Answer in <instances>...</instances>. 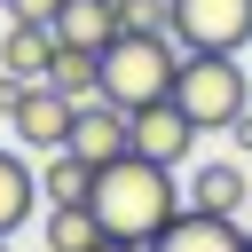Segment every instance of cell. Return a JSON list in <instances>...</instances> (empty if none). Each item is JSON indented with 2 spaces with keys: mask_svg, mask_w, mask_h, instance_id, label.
<instances>
[{
  "mask_svg": "<svg viewBox=\"0 0 252 252\" xmlns=\"http://www.w3.org/2000/svg\"><path fill=\"white\" fill-rule=\"evenodd\" d=\"M189 142H197V126H189V110H181L173 94L150 102V110H134V158H150V165H181Z\"/></svg>",
  "mask_w": 252,
  "mask_h": 252,
  "instance_id": "8",
  "label": "cell"
},
{
  "mask_svg": "<svg viewBox=\"0 0 252 252\" xmlns=\"http://www.w3.org/2000/svg\"><path fill=\"white\" fill-rule=\"evenodd\" d=\"M110 8H118V32H165V16H173L165 0H110Z\"/></svg>",
  "mask_w": 252,
  "mask_h": 252,
  "instance_id": "16",
  "label": "cell"
},
{
  "mask_svg": "<svg viewBox=\"0 0 252 252\" xmlns=\"http://www.w3.org/2000/svg\"><path fill=\"white\" fill-rule=\"evenodd\" d=\"M173 71H181V47L165 32H118L102 47V102H118L134 118V110H150V102L173 94Z\"/></svg>",
  "mask_w": 252,
  "mask_h": 252,
  "instance_id": "2",
  "label": "cell"
},
{
  "mask_svg": "<svg viewBox=\"0 0 252 252\" xmlns=\"http://www.w3.org/2000/svg\"><path fill=\"white\" fill-rule=\"evenodd\" d=\"M63 150H71L79 165H118V158L134 150V118H126L118 102H102V94H94V102H79V110H71Z\"/></svg>",
  "mask_w": 252,
  "mask_h": 252,
  "instance_id": "5",
  "label": "cell"
},
{
  "mask_svg": "<svg viewBox=\"0 0 252 252\" xmlns=\"http://www.w3.org/2000/svg\"><path fill=\"white\" fill-rule=\"evenodd\" d=\"M0 8H8V0H0Z\"/></svg>",
  "mask_w": 252,
  "mask_h": 252,
  "instance_id": "23",
  "label": "cell"
},
{
  "mask_svg": "<svg viewBox=\"0 0 252 252\" xmlns=\"http://www.w3.org/2000/svg\"><path fill=\"white\" fill-rule=\"evenodd\" d=\"M94 252H150V244H118V236H102V244H94Z\"/></svg>",
  "mask_w": 252,
  "mask_h": 252,
  "instance_id": "20",
  "label": "cell"
},
{
  "mask_svg": "<svg viewBox=\"0 0 252 252\" xmlns=\"http://www.w3.org/2000/svg\"><path fill=\"white\" fill-rule=\"evenodd\" d=\"M244 189H252V173H244L236 158H213V165L189 173V197H181V205H189V213H228V220H236V213H244Z\"/></svg>",
  "mask_w": 252,
  "mask_h": 252,
  "instance_id": "9",
  "label": "cell"
},
{
  "mask_svg": "<svg viewBox=\"0 0 252 252\" xmlns=\"http://www.w3.org/2000/svg\"><path fill=\"white\" fill-rule=\"evenodd\" d=\"M0 252H8V236H0Z\"/></svg>",
  "mask_w": 252,
  "mask_h": 252,
  "instance_id": "22",
  "label": "cell"
},
{
  "mask_svg": "<svg viewBox=\"0 0 252 252\" xmlns=\"http://www.w3.org/2000/svg\"><path fill=\"white\" fill-rule=\"evenodd\" d=\"M150 252H252V236H244V220H228V213H173L158 236H150Z\"/></svg>",
  "mask_w": 252,
  "mask_h": 252,
  "instance_id": "7",
  "label": "cell"
},
{
  "mask_svg": "<svg viewBox=\"0 0 252 252\" xmlns=\"http://www.w3.org/2000/svg\"><path fill=\"white\" fill-rule=\"evenodd\" d=\"M47 87H55L63 102H94V94H102V55H87V47H55Z\"/></svg>",
  "mask_w": 252,
  "mask_h": 252,
  "instance_id": "13",
  "label": "cell"
},
{
  "mask_svg": "<svg viewBox=\"0 0 252 252\" xmlns=\"http://www.w3.org/2000/svg\"><path fill=\"white\" fill-rule=\"evenodd\" d=\"M173 102L189 110L197 134H228V126L252 110V79H244L236 55H181V71H173Z\"/></svg>",
  "mask_w": 252,
  "mask_h": 252,
  "instance_id": "3",
  "label": "cell"
},
{
  "mask_svg": "<svg viewBox=\"0 0 252 252\" xmlns=\"http://www.w3.org/2000/svg\"><path fill=\"white\" fill-rule=\"evenodd\" d=\"M16 102H24V79H8V71H0V118H8Z\"/></svg>",
  "mask_w": 252,
  "mask_h": 252,
  "instance_id": "18",
  "label": "cell"
},
{
  "mask_svg": "<svg viewBox=\"0 0 252 252\" xmlns=\"http://www.w3.org/2000/svg\"><path fill=\"white\" fill-rule=\"evenodd\" d=\"M102 236L118 244H150L173 213H181V189H173V165H150V158H118V165H94V189H87Z\"/></svg>",
  "mask_w": 252,
  "mask_h": 252,
  "instance_id": "1",
  "label": "cell"
},
{
  "mask_svg": "<svg viewBox=\"0 0 252 252\" xmlns=\"http://www.w3.org/2000/svg\"><path fill=\"white\" fill-rule=\"evenodd\" d=\"M94 244H102L94 205H47V252H94Z\"/></svg>",
  "mask_w": 252,
  "mask_h": 252,
  "instance_id": "15",
  "label": "cell"
},
{
  "mask_svg": "<svg viewBox=\"0 0 252 252\" xmlns=\"http://www.w3.org/2000/svg\"><path fill=\"white\" fill-rule=\"evenodd\" d=\"M63 0H8V24H55Z\"/></svg>",
  "mask_w": 252,
  "mask_h": 252,
  "instance_id": "17",
  "label": "cell"
},
{
  "mask_svg": "<svg viewBox=\"0 0 252 252\" xmlns=\"http://www.w3.org/2000/svg\"><path fill=\"white\" fill-rule=\"evenodd\" d=\"M47 63H55V32L47 24H8V39H0V71L8 79H47Z\"/></svg>",
  "mask_w": 252,
  "mask_h": 252,
  "instance_id": "12",
  "label": "cell"
},
{
  "mask_svg": "<svg viewBox=\"0 0 252 252\" xmlns=\"http://www.w3.org/2000/svg\"><path fill=\"white\" fill-rule=\"evenodd\" d=\"M39 213V165L24 150H0V236H16Z\"/></svg>",
  "mask_w": 252,
  "mask_h": 252,
  "instance_id": "11",
  "label": "cell"
},
{
  "mask_svg": "<svg viewBox=\"0 0 252 252\" xmlns=\"http://www.w3.org/2000/svg\"><path fill=\"white\" fill-rule=\"evenodd\" d=\"M87 189H94V165H79L71 150H47V165H39V205H87Z\"/></svg>",
  "mask_w": 252,
  "mask_h": 252,
  "instance_id": "14",
  "label": "cell"
},
{
  "mask_svg": "<svg viewBox=\"0 0 252 252\" xmlns=\"http://www.w3.org/2000/svg\"><path fill=\"white\" fill-rule=\"evenodd\" d=\"M244 236H252V228H244Z\"/></svg>",
  "mask_w": 252,
  "mask_h": 252,
  "instance_id": "24",
  "label": "cell"
},
{
  "mask_svg": "<svg viewBox=\"0 0 252 252\" xmlns=\"http://www.w3.org/2000/svg\"><path fill=\"white\" fill-rule=\"evenodd\" d=\"M165 39L181 55H244L252 47V0H165Z\"/></svg>",
  "mask_w": 252,
  "mask_h": 252,
  "instance_id": "4",
  "label": "cell"
},
{
  "mask_svg": "<svg viewBox=\"0 0 252 252\" xmlns=\"http://www.w3.org/2000/svg\"><path fill=\"white\" fill-rule=\"evenodd\" d=\"M236 220H244V228H252V189H244V213H236Z\"/></svg>",
  "mask_w": 252,
  "mask_h": 252,
  "instance_id": "21",
  "label": "cell"
},
{
  "mask_svg": "<svg viewBox=\"0 0 252 252\" xmlns=\"http://www.w3.org/2000/svg\"><path fill=\"white\" fill-rule=\"evenodd\" d=\"M71 110H79V102H63L47 79H32V87H24V102L8 110V134H16L24 150H39V158H47V150H63V134H71Z\"/></svg>",
  "mask_w": 252,
  "mask_h": 252,
  "instance_id": "6",
  "label": "cell"
},
{
  "mask_svg": "<svg viewBox=\"0 0 252 252\" xmlns=\"http://www.w3.org/2000/svg\"><path fill=\"white\" fill-rule=\"evenodd\" d=\"M47 32H55V47H87V55H102V47L118 39V8H110V0H63Z\"/></svg>",
  "mask_w": 252,
  "mask_h": 252,
  "instance_id": "10",
  "label": "cell"
},
{
  "mask_svg": "<svg viewBox=\"0 0 252 252\" xmlns=\"http://www.w3.org/2000/svg\"><path fill=\"white\" fill-rule=\"evenodd\" d=\"M228 142H236V150H244V158H252V110H244V118H236V126H228Z\"/></svg>",
  "mask_w": 252,
  "mask_h": 252,
  "instance_id": "19",
  "label": "cell"
}]
</instances>
